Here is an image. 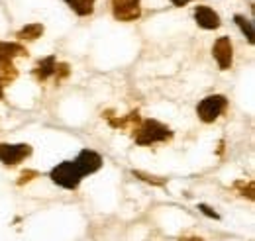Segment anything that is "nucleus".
<instances>
[{
  "label": "nucleus",
  "instance_id": "obj_20",
  "mask_svg": "<svg viewBox=\"0 0 255 241\" xmlns=\"http://www.w3.org/2000/svg\"><path fill=\"white\" fill-rule=\"evenodd\" d=\"M33 177H37V173H35V171H24V173L20 175V181H18V184H24V182L33 181Z\"/></svg>",
  "mask_w": 255,
  "mask_h": 241
},
{
  "label": "nucleus",
  "instance_id": "obj_2",
  "mask_svg": "<svg viewBox=\"0 0 255 241\" xmlns=\"http://www.w3.org/2000/svg\"><path fill=\"white\" fill-rule=\"evenodd\" d=\"M83 177H85V175L81 173V169H79V165L75 163V159H73V161H63V163L55 165V167L51 169V173H49L51 182H55L57 186H61L65 190H75V188H79Z\"/></svg>",
  "mask_w": 255,
  "mask_h": 241
},
{
  "label": "nucleus",
  "instance_id": "obj_12",
  "mask_svg": "<svg viewBox=\"0 0 255 241\" xmlns=\"http://www.w3.org/2000/svg\"><path fill=\"white\" fill-rule=\"evenodd\" d=\"M0 55L6 59H14V57H28V49L22 43H14V41H0Z\"/></svg>",
  "mask_w": 255,
  "mask_h": 241
},
{
  "label": "nucleus",
  "instance_id": "obj_5",
  "mask_svg": "<svg viewBox=\"0 0 255 241\" xmlns=\"http://www.w3.org/2000/svg\"><path fill=\"white\" fill-rule=\"evenodd\" d=\"M112 14L118 22H135L141 16V0H110Z\"/></svg>",
  "mask_w": 255,
  "mask_h": 241
},
{
  "label": "nucleus",
  "instance_id": "obj_22",
  "mask_svg": "<svg viewBox=\"0 0 255 241\" xmlns=\"http://www.w3.org/2000/svg\"><path fill=\"white\" fill-rule=\"evenodd\" d=\"M179 241H204L202 238H181Z\"/></svg>",
  "mask_w": 255,
  "mask_h": 241
},
{
  "label": "nucleus",
  "instance_id": "obj_7",
  "mask_svg": "<svg viewBox=\"0 0 255 241\" xmlns=\"http://www.w3.org/2000/svg\"><path fill=\"white\" fill-rule=\"evenodd\" d=\"M194 22L202 30H218L222 26L218 12H214L210 6H196L194 8Z\"/></svg>",
  "mask_w": 255,
  "mask_h": 241
},
{
  "label": "nucleus",
  "instance_id": "obj_21",
  "mask_svg": "<svg viewBox=\"0 0 255 241\" xmlns=\"http://www.w3.org/2000/svg\"><path fill=\"white\" fill-rule=\"evenodd\" d=\"M189 2H192V0H171V4L177 6V8H183V6H187Z\"/></svg>",
  "mask_w": 255,
  "mask_h": 241
},
{
  "label": "nucleus",
  "instance_id": "obj_14",
  "mask_svg": "<svg viewBox=\"0 0 255 241\" xmlns=\"http://www.w3.org/2000/svg\"><path fill=\"white\" fill-rule=\"evenodd\" d=\"M67 6L77 14V16H91L95 12L96 0H65Z\"/></svg>",
  "mask_w": 255,
  "mask_h": 241
},
{
  "label": "nucleus",
  "instance_id": "obj_18",
  "mask_svg": "<svg viewBox=\"0 0 255 241\" xmlns=\"http://www.w3.org/2000/svg\"><path fill=\"white\" fill-rule=\"evenodd\" d=\"M236 188H240V192H242V196H248L250 200H254V182L252 181H240L236 182Z\"/></svg>",
  "mask_w": 255,
  "mask_h": 241
},
{
  "label": "nucleus",
  "instance_id": "obj_3",
  "mask_svg": "<svg viewBox=\"0 0 255 241\" xmlns=\"http://www.w3.org/2000/svg\"><path fill=\"white\" fill-rule=\"evenodd\" d=\"M228 108V98L224 94H208L204 96L196 106V116L204 123L216 121Z\"/></svg>",
  "mask_w": 255,
  "mask_h": 241
},
{
  "label": "nucleus",
  "instance_id": "obj_10",
  "mask_svg": "<svg viewBox=\"0 0 255 241\" xmlns=\"http://www.w3.org/2000/svg\"><path fill=\"white\" fill-rule=\"evenodd\" d=\"M108 118V123L116 129H122V131H135V127L141 123V118H139V112H129L126 116H118V118H112V116H106Z\"/></svg>",
  "mask_w": 255,
  "mask_h": 241
},
{
  "label": "nucleus",
  "instance_id": "obj_16",
  "mask_svg": "<svg viewBox=\"0 0 255 241\" xmlns=\"http://www.w3.org/2000/svg\"><path fill=\"white\" fill-rule=\"evenodd\" d=\"M133 177L147 182V184H153V186H165V182H167V179H163V177H153V175H147V173H141V171H133Z\"/></svg>",
  "mask_w": 255,
  "mask_h": 241
},
{
  "label": "nucleus",
  "instance_id": "obj_17",
  "mask_svg": "<svg viewBox=\"0 0 255 241\" xmlns=\"http://www.w3.org/2000/svg\"><path fill=\"white\" fill-rule=\"evenodd\" d=\"M71 75V67L67 65V63H57V67H55V73H53V79H55V83L59 85V83H63L65 79Z\"/></svg>",
  "mask_w": 255,
  "mask_h": 241
},
{
  "label": "nucleus",
  "instance_id": "obj_11",
  "mask_svg": "<svg viewBox=\"0 0 255 241\" xmlns=\"http://www.w3.org/2000/svg\"><path fill=\"white\" fill-rule=\"evenodd\" d=\"M16 79H18V69H16V65L12 63V59H6V57L0 55V85H2V87L12 85Z\"/></svg>",
  "mask_w": 255,
  "mask_h": 241
},
{
  "label": "nucleus",
  "instance_id": "obj_15",
  "mask_svg": "<svg viewBox=\"0 0 255 241\" xmlns=\"http://www.w3.org/2000/svg\"><path fill=\"white\" fill-rule=\"evenodd\" d=\"M234 22L238 24V28L242 30V33L248 37V41L254 43V24H252L246 16H242V14H236V16H234Z\"/></svg>",
  "mask_w": 255,
  "mask_h": 241
},
{
  "label": "nucleus",
  "instance_id": "obj_19",
  "mask_svg": "<svg viewBox=\"0 0 255 241\" xmlns=\"http://www.w3.org/2000/svg\"><path fill=\"white\" fill-rule=\"evenodd\" d=\"M198 210L202 212L204 216H208V218H212V220H220V214L216 210H212L208 204H198Z\"/></svg>",
  "mask_w": 255,
  "mask_h": 241
},
{
  "label": "nucleus",
  "instance_id": "obj_8",
  "mask_svg": "<svg viewBox=\"0 0 255 241\" xmlns=\"http://www.w3.org/2000/svg\"><path fill=\"white\" fill-rule=\"evenodd\" d=\"M75 163L79 165L81 173L87 177V175L96 173V171L102 167V157L93 149H83L77 157H75Z\"/></svg>",
  "mask_w": 255,
  "mask_h": 241
},
{
  "label": "nucleus",
  "instance_id": "obj_9",
  "mask_svg": "<svg viewBox=\"0 0 255 241\" xmlns=\"http://www.w3.org/2000/svg\"><path fill=\"white\" fill-rule=\"evenodd\" d=\"M55 67H57V57H55V55H47V57L39 59L35 63V67H33V71H32L33 79H35L37 83H45L47 79L53 77Z\"/></svg>",
  "mask_w": 255,
  "mask_h": 241
},
{
  "label": "nucleus",
  "instance_id": "obj_1",
  "mask_svg": "<svg viewBox=\"0 0 255 241\" xmlns=\"http://www.w3.org/2000/svg\"><path fill=\"white\" fill-rule=\"evenodd\" d=\"M169 139H173L171 127H167L165 123L157 120H141V123L133 131V141H135V145H141V147L165 143Z\"/></svg>",
  "mask_w": 255,
  "mask_h": 241
},
{
  "label": "nucleus",
  "instance_id": "obj_4",
  "mask_svg": "<svg viewBox=\"0 0 255 241\" xmlns=\"http://www.w3.org/2000/svg\"><path fill=\"white\" fill-rule=\"evenodd\" d=\"M33 153L28 143H0V163L6 167L20 165Z\"/></svg>",
  "mask_w": 255,
  "mask_h": 241
},
{
  "label": "nucleus",
  "instance_id": "obj_13",
  "mask_svg": "<svg viewBox=\"0 0 255 241\" xmlns=\"http://www.w3.org/2000/svg\"><path fill=\"white\" fill-rule=\"evenodd\" d=\"M43 31H45V28H43L39 22H33V24H26L22 30L16 33V37H18L20 41H35L37 37L43 35Z\"/></svg>",
  "mask_w": 255,
  "mask_h": 241
},
{
  "label": "nucleus",
  "instance_id": "obj_6",
  "mask_svg": "<svg viewBox=\"0 0 255 241\" xmlns=\"http://www.w3.org/2000/svg\"><path fill=\"white\" fill-rule=\"evenodd\" d=\"M212 57L216 59L218 67L222 71H228L232 67V63H234V45H232V39L230 37L222 35V37H218L214 41V45H212Z\"/></svg>",
  "mask_w": 255,
  "mask_h": 241
},
{
  "label": "nucleus",
  "instance_id": "obj_23",
  "mask_svg": "<svg viewBox=\"0 0 255 241\" xmlns=\"http://www.w3.org/2000/svg\"><path fill=\"white\" fill-rule=\"evenodd\" d=\"M2 98H4V87L0 85V100H2Z\"/></svg>",
  "mask_w": 255,
  "mask_h": 241
}]
</instances>
